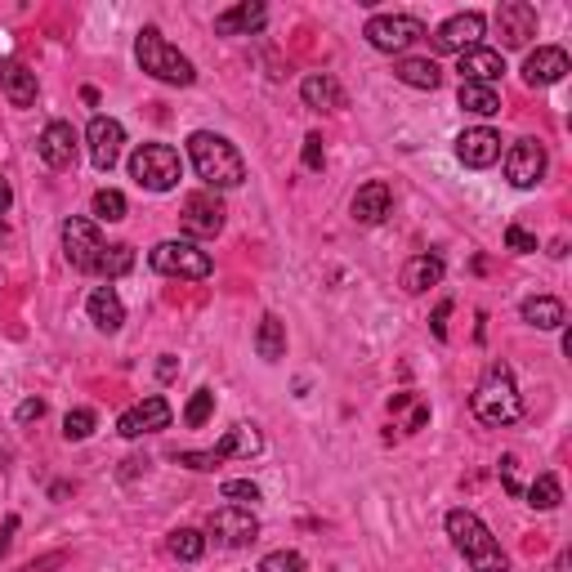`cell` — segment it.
<instances>
[{
	"instance_id": "5b68a950",
	"label": "cell",
	"mask_w": 572,
	"mask_h": 572,
	"mask_svg": "<svg viewBox=\"0 0 572 572\" xmlns=\"http://www.w3.org/2000/svg\"><path fill=\"white\" fill-rule=\"evenodd\" d=\"M179 175H184V161H179V152L170 143H139L130 152V179L139 188H148V193H170L179 184Z\"/></svg>"
},
{
	"instance_id": "9a60e30c",
	"label": "cell",
	"mask_w": 572,
	"mask_h": 572,
	"mask_svg": "<svg viewBox=\"0 0 572 572\" xmlns=\"http://www.w3.org/2000/svg\"><path fill=\"white\" fill-rule=\"evenodd\" d=\"M456 157H461L470 170L497 166V161H501V135H497V130H488V126L465 130V135L456 139Z\"/></svg>"
},
{
	"instance_id": "3957f363",
	"label": "cell",
	"mask_w": 572,
	"mask_h": 572,
	"mask_svg": "<svg viewBox=\"0 0 572 572\" xmlns=\"http://www.w3.org/2000/svg\"><path fill=\"white\" fill-rule=\"evenodd\" d=\"M474 416L483 425H514L523 416V398L514 389V371L505 362H492L488 376L474 389Z\"/></svg>"
},
{
	"instance_id": "d6a6232c",
	"label": "cell",
	"mask_w": 572,
	"mask_h": 572,
	"mask_svg": "<svg viewBox=\"0 0 572 572\" xmlns=\"http://www.w3.org/2000/svg\"><path fill=\"white\" fill-rule=\"evenodd\" d=\"M559 501H564V488H559L555 474H537V483L528 488V505H532V510H555Z\"/></svg>"
},
{
	"instance_id": "2e32d148",
	"label": "cell",
	"mask_w": 572,
	"mask_h": 572,
	"mask_svg": "<svg viewBox=\"0 0 572 572\" xmlns=\"http://www.w3.org/2000/svg\"><path fill=\"white\" fill-rule=\"evenodd\" d=\"M568 72H572L568 50H559V45H541V50H532L523 59V81L528 85H559Z\"/></svg>"
},
{
	"instance_id": "8992f818",
	"label": "cell",
	"mask_w": 572,
	"mask_h": 572,
	"mask_svg": "<svg viewBox=\"0 0 572 572\" xmlns=\"http://www.w3.org/2000/svg\"><path fill=\"white\" fill-rule=\"evenodd\" d=\"M148 264L157 273H166V278H188V282H202L211 278V255L202 251L197 242H188V237H170V242H157L148 251Z\"/></svg>"
},
{
	"instance_id": "d6986e66",
	"label": "cell",
	"mask_w": 572,
	"mask_h": 572,
	"mask_svg": "<svg viewBox=\"0 0 572 572\" xmlns=\"http://www.w3.org/2000/svg\"><path fill=\"white\" fill-rule=\"evenodd\" d=\"M41 161L54 170H68L76 161V130L68 121H50V126L41 130Z\"/></svg>"
},
{
	"instance_id": "83f0119b",
	"label": "cell",
	"mask_w": 572,
	"mask_h": 572,
	"mask_svg": "<svg viewBox=\"0 0 572 572\" xmlns=\"http://www.w3.org/2000/svg\"><path fill=\"white\" fill-rule=\"evenodd\" d=\"M456 103H461L465 112H474V117H497V112H501L497 85H470V81H461V90H456Z\"/></svg>"
},
{
	"instance_id": "f6af8a7d",
	"label": "cell",
	"mask_w": 572,
	"mask_h": 572,
	"mask_svg": "<svg viewBox=\"0 0 572 572\" xmlns=\"http://www.w3.org/2000/svg\"><path fill=\"white\" fill-rule=\"evenodd\" d=\"M14 528H18V519H9L5 523V532H0V559L9 555V546H14Z\"/></svg>"
},
{
	"instance_id": "7a4b0ae2",
	"label": "cell",
	"mask_w": 572,
	"mask_h": 572,
	"mask_svg": "<svg viewBox=\"0 0 572 572\" xmlns=\"http://www.w3.org/2000/svg\"><path fill=\"white\" fill-rule=\"evenodd\" d=\"M447 537L465 555V564L474 572H510V559L497 546V537L488 532V523L474 510H447Z\"/></svg>"
},
{
	"instance_id": "6da1fadb",
	"label": "cell",
	"mask_w": 572,
	"mask_h": 572,
	"mask_svg": "<svg viewBox=\"0 0 572 572\" xmlns=\"http://www.w3.org/2000/svg\"><path fill=\"white\" fill-rule=\"evenodd\" d=\"M188 161H193L197 179H202L206 188H237L246 179L242 152L224 135H215V130H197V135L188 139Z\"/></svg>"
},
{
	"instance_id": "bcb514c9",
	"label": "cell",
	"mask_w": 572,
	"mask_h": 572,
	"mask_svg": "<svg viewBox=\"0 0 572 572\" xmlns=\"http://www.w3.org/2000/svg\"><path fill=\"white\" fill-rule=\"evenodd\" d=\"M14 206V188H9V179H0V215Z\"/></svg>"
},
{
	"instance_id": "ee69618b",
	"label": "cell",
	"mask_w": 572,
	"mask_h": 572,
	"mask_svg": "<svg viewBox=\"0 0 572 572\" xmlns=\"http://www.w3.org/2000/svg\"><path fill=\"white\" fill-rule=\"evenodd\" d=\"M447 313H452V304L443 300V304L434 309V336H438V340H447Z\"/></svg>"
},
{
	"instance_id": "ba28073f",
	"label": "cell",
	"mask_w": 572,
	"mask_h": 572,
	"mask_svg": "<svg viewBox=\"0 0 572 572\" xmlns=\"http://www.w3.org/2000/svg\"><path fill=\"white\" fill-rule=\"evenodd\" d=\"M255 537H260V519H255L246 505H224V510H215L211 519H206V541H215V546L242 550V546H251Z\"/></svg>"
},
{
	"instance_id": "9c48e42d",
	"label": "cell",
	"mask_w": 572,
	"mask_h": 572,
	"mask_svg": "<svg viewBox=\"0 0 572 572\" xmlns=\"http://www.w3.org/2000/svg\"><path fill=\"white\" fill-rule=\"evenodd\" d=\"M103 233H99V224L94 219H81V215H72V219H63V251H68V264L72 269H81V273H94V264H99V251H103Z\"/></svg>"
},
{
	"instance_id": "60d3db41",
	"label": "cell",
	"mask_w": 572,
	"mask_h": 572,
	"mask_svg": "<svg viewBox=\"0 0 572 572\" xmlns=\"http://www.w3.org/2000/svg\"><path fill=\"white\" fill-rule=\"evenodd\" d=\"M501 479H505V492H510V497H523V488H519V461H514V456H501Z\"/></svg>"
},
{
	"instance_id": "f546056e",
	"label": "cell",
	"mask_w": 572,
	"mask_h": 572,
	"mask_svg": "<svg viewBox=\"0 0 572 572\" xmlns=\"http://www.w3.org/2000/svg\"><path fill=\"white\" fill-rule=\"evenodd\" d=\"M394 76L403 85H412V90H438V81H443V72H438L434 59H398Z\"/></svg>"
},
{
	"instance_id": "ac0fdd59",
	"label": "cell",
	"mask_w": 572,
	"mask_h": 572,
	"mask_svg": "<svg viewBox=\"0 0 572 572\" xmlns=\"http://www.w3.org/2000/svg\"><path fill=\"white\" fill-rule=\"evenodd\" d=\"M389 206H394V188H389L385 179H371V184H362L354 193L349 215H354L358 224H380V219L389 215Z\"/></svg>"
},
{
	"instance_id": "8d00e7d4",
	"label": "cell",
	"mask_w": 572,
	"mask_h": 572,
	"mask_svg": "<svg viewBox=\"0 0 572 572\" xmlns=\"http://www.w3.org/2000/svg\"><path fill=\"white\" fill-rule=\"evenodd\" d=\"M260 572H309V564L295 550H273V555L260 559Z\"/></svg>"
},
{
	"instance_id": "ffe728a7",
	"label": "cell",
	"mask_w": 572,
	"mask_h": 572,
	"mask_svg": "<svg viewBox=\"0 0 572 572\" xmlns=\"http://www.w3.org/2000/svg\"><path fill=\"white\" fill-rule=\"evenodd\" d=\"M264 23H269V9H264L260 0H242V5L224 9V14L215 18V32L219 36H251V32H260Z\"/></svg>"
},
{
	"instance_id": "484cf974",
	"label": "cell",
	"mask_w": 572,
	"mask_h": 572,
	"mask_svg": "<svg viewBox=\"0 0 572 572\" xmlns=\"http://www.w3.org/2000/svg\"><path fill=\"white\" fill-rule=\"evenodd\" d=\"M523 322L537 331H559L568 322V313L555 295H532V300H523Z\"/></svg>"
},
{
	"instance_id": "4dcf8cb0",
	"label": "cell",
	"mask_w": 572,
	"mask_h": 572,
	"mask_svg": "<svg viewBox=\"0 0 572 572\" xmlns=\"http://www.w3.org/2000/svg\"><path fill=\"white\" fill-rule=\"evenodd\" d=\"M135 269V251H130L126 242H112V246H103L99 251V264H94V273H99V278H126V273Z\"/></svg>"
},
{
	"instance_id": "e0dca14e",
	"label": "cell",
	"mask_w": 572,
	"mask_h": 572,
	"mask_svg": "<svg viewBox=\"0 0 572 572\" xmlns=\"http://www.w3.org/2000/svg\"><path fill=\"white\" fill-rule=\"evenodd\" d=\"M219 228H224V206L215 202L211 193H193L184 202V233H188V242L193 237H215Z\"/></svg>"
},
{
	"instance_id": "f1b7e54d",
	"label": "cell",
	"mask_w": 572,
	"mask_h": 572,
	"mask_svg": "<svg viewBox=\"0 0 572 572\" xmlns=\"http://www.w3.org/2000/svg\"><path fill=\"white\" fill-rule=\"evenodd\" d=\"M255 354L264 362H278L286 358V322L273 318V313H264L260 318V331H255Z\"/></svg>"
},
{
	"instance_id": "44dd1931",
	"label": "cell",
	"mask_w": 572,
	"mask_h": 572,
	"mask_svg": "<svg viewBox=\"0 0 572 572\" xmlns=\"http://www.w3.org/2000/svg\"><path fill=\"white\" fill-rule=\"evenodd\" d=\"M300 99L309 103V108H318V112H340L349 103L345 90H340V81H336V76H327V72L304 76V81H300Z\"/></svg>"
},
{
	"instance_id": "7402d4cb",
	"label": "cell",
	"mask_w": 572,
	"mask_h": 572,
	"mask_svg": "<svg viewBox=\"0 0 572 572\" xmlns=\"http://www.w3.org/2000/svg\"><path fill=\"white\" fill-rule=\"evenodd\" d=\"M0 90L14 108H32L36 103V72H27L18 59H0Z\"/></svg>"
},
{
	"instance_id": "ab89813d",
	"label": "cell",
	"mask_w": 572,
	"mask_h": 572,
	"mask_svg": "<svg viewBox=\"0 0 572 572\" xmlns=\"http://www.w3.org/2000/svg\"><path fill=\"white\" fill-rule=\"evenodd\" d=\"M224 497L228 501H260V488L251 479H228L224 483Z\"/></svg>"
},
{
	"instance_id": "b9f144b4",
	"label": "cell",
	"mask_w": 572,
	"mask_h": 572,
	"mask_svg": "<svg viewBox=\"0 0 572 572\" xmlns=\"http://www.w3.org/2000/svg\"><path fill=\"white\" fill-rule=\"evenodd\" d=\"M322 161H327V152H322V135H309V139H304V166L322 170Z\"/></svg>"
},
{
	"instance_id": "d590c367",
	"label": "cell",
	"mask_w": 572,
	"mask_h": 572,
	"mask_svg": "<svg viewBox=\"0 0 572 572\" xmlns=\"http://www.w3.org/2000/svg\"><path fill=\"white\" fill-rule=\"evenodd\" d=\"M211 412H215V389H197V394H193V403L184 407V425L202 429L206 421H211Z\"/></svg>"
},
{
	"instance_id": "f35d334b",
	"label": "cell",
	"mask_w": 572,
	"mask_h": 572,
	"mask_svg": "<svg viewBox=\"0 0 572 572\" xmlns=\"http://www.w3.org/2000/svg\"><path fill=\"white\" fill-rule=\"evenodd\" d=\"M505 246H510L514 255H532V251H537V237L523 233L519 224H510V228H505Z\"/></svg>"
},
{
	"instance_id": "e575fe53",
	"label": "cell",
	"mask_w": 572,
	"mask_h": 572,
	"mask_svg": "<svg viewBox=\"0 0 572 572\" xmlns=\"http://www.w3.org/2000/svg\"><path fill=\"white\" fill-rule=\"evenodd\" d=\"M94 425H99V416H94L90 407H76V412L63 416V438H68V443H85V438L94 434Z\"/></svg>"
},
{
	"instance_id": "30bf717a",
	"label": "cell",
	"mask_w": 572,
	"mask_h": 572,
	"mask_svg": "<svg viewBox=\"0 0 572 572\" xmlns=\"http://www.w3.org/2000/svg\"><path fill=\"white\" fill-rule=\"evenodd\" d=\"M483 32H488V18L479 9H465V14H452L443 27L434 32V50L438 54H465V50H479Z\"/></svg>"
},
{
	"instance_id": "836d02e7",
	"label": "cell",
	"mask_w": 572,
	"mask_h": 572,
	"mask_svg": "<svg viewBox=\"0 0 572 572\" xmlns=\"http://www.w3.org/2000/svg\"><path fill=\"white\" fill-rule=\"evenodd\" d=\"M94 219H103V224L126 219V197H121L117 188H99V193H94Z\"/></svg>"
},
{
	"instance_id": "74e56055",
	"label": "cell",
	"mask_w": 572,
	"mask_h": 572,
	"mask_svg": "<svg viewBox=\"0 0 572 572\" xmlns=\"http://www.w3.org/2000/svg\"><path fill=\"white\" fill-rule=\"evenodd\" d=\"M175 461L188 465V470H197V474H211V470H219V461H224V456L211 447V452H175Z\"/></svg>"
},
{
	"instance_id": "7dc6e473",
	"label": "cell",
	"mask_w": 572,
	"mask_h": 572,
	"mask_svg": "<svg viewBox=\"0 0 572 572\" xmlns=\"http://www.w3.org/2000/svg\"><path fill=\"white\" fill-rule=\"evenodd\" d=\"M568 568H572V559H568V555H559V572H568Z\"/></svg>"
},
{
	"instance_id": "4fadbf2b",
	"label": "cell",
	"mask_w": 572,
	"mask_h": 572,
	"mask_svg": "<svg viewBox=\"0 0 572 572\" xmlns=\"http://www.w3.org/2000/svg\"><path fill=\"white\" fill-rule=\"evenodd\" d=\"M497 27H501V45L505 50H519L537 36V9L528 0H505L497 9Z\"/></svg>"
},
{
	"instance_id": "8fae6325",
	"label": "cell",
	"mask_w": 572,
	"mask_h": 572,
	"mask_svg": "<svg viewBox=\"0 0 572 572\" xmlns=\"http://www.w3.org/2000/svg\"><path fill=\"white\" fill-rule=\"evenodd\" d=\"M546 175V148L537 139H514L505 152V179L514 188H537Z\"/></svg>"
},
{
	"instance_id": "603a6c76",
	"label": "cell",
	"mask_w": 572,
	"mask_h": 572,
	"mask_svg": "<svg viewBox=\"0 0 572 572\" xmlns=\"http://www.w3.org/2000/svg\"><path fill=\"white\" fill-rule=\"evenodd\" d=\"M85 309H90V322L99 331H121V322H126V304H121V295L112 291V286H94L90 300H85Z\"/></svg>"
},
{
	"instance_id": "52a82bcc",
	"label": "cell",
	"mask_w": 572,
	"mask_h": 572,
	"mask_svg": "<svg viewBox=\"0 0 572 572\" xmlns=\"http://www.w3.org/2000/svg\"><path fill=\"white\" fill-rule=\"evenodd\" d=\"M362 36H367V45L380 54H407L425 36V23L412 14H376V18H367Z\"/></svg>"
},
{
	"instance_id": "4316f807",
	"label": "cell",
	"mask_w": 572,
	"mask_h": 572,
	"mask_svg": "<svg viewBox=\"0 0 572 572\" xmlns=\"http://www.w3.org/2000/svg\"><path fill=\"white\" fill-rule=\"evenodd\" d=\"M260 447H264L260 429H255V425H233V429H228V434L215 443V452L224 456V461H228V456H242V461H251Z\"/></svg>"
},
{
	"instance_id": "7bdbcfd3",
	"label": "cell",
	"mask_w": 572,
	"mask_h": 572,
	"mask_svg": "<svg viewBox=\"0 0 572 572\" xmlns=\"http://www.w3.org/2000/svg\"><path fill=\"white\" fill-rule=\"evenodd\" d=\"M41 416H45V403H41V398H27V403L18 407V425H32V421H41Z\"/></svg>"
},
{
	"instance_id": "1f68e13d",
	"label": "cell",
	"mask_w": 572,
	"mask_h": 572,
	"mask_svg": "<svg viewBox=\"0 0 572 572\" xmlns=\"http://www.w3.org/2000/svg\"><path fill=\"white\" fill-rule=\"evenodd\" d=\"M166 546H170V555H175L179 564H197V559L206 555V532H197V528H175Z\"/></svg>"
},
{
	"instance_id": "277c9868",
	"label": "cell",
	"mask_w": 572,
	"mask_h": 572,
	"mask_svg": "<svg viewBox=\"0 0 572 572\" xmlns=\"http://www.w3.org/2000/svg\"><path fill=\"white\" fill-rule=\"evenodd\" d=\"M135 59H139V68L148 72L152 81H166V85H193L197 81V68L157 32V27H143V32H139Z\"/></svg>"
},
{
	"instance_id": "7c38bea8",
	"label": "cell",
	"mask_w": 572,
	"mask_h": 572,
	"mask_svg": "<svg viewBox=\"0 0 572 572\" xmlns=\"http://www.w3.org/2000/svg\"><path fill=\"white\" fill-rule=\"evenodd\" d=\"M170 425V403L161 394H148L143 403H135L130 412H121L117 434L121 438H143V434H157V429Z\"/></svg>"
},
{
	"instance_id": "d4e9b609",
	"label": "cell",
	"mask_w": 572,
	"mask_h": 572,
	"mask_svg": "<svg viewBox=\"0 0 572 572\" xmlns=\"http://www.w3.org/2000/svg\"><path fill=\"white\" fill-rule=\"evenodd\" d=\"M443 282V260L438 255H412L403 264V291L407 295H425L429 286Z\"/></svg>"
},
{
	"instance_id": "cb8c5ba5",
	"label": "cell",
	"mask_w": 572,
	"mask_h": 572,
	"mask_svg": "<svg viewBox=\"0 0 572 572\" xmlns=\"http://www.w3.org/2000/svg\"><path fill=\"white\" fill-rule=\"evenodd\" d=\"M501 72H505V59H501V50H465L461 54V81H470V85H497L501 81Z\"/></svg>"
},
{
	"instance_id": "5bb4252c",
	"label": "cell",
	"mask_w": 572,
	"mask_h": 572,
	"mask_svg": "<svg viewBox=\"0 0 572 572\" xmlns=\"http://www.w3.org/2000/svg\"><path fill=\"white\" fill-rule=\"evenodd\" d=\"M85 139H90V161L99 170H112L121 161V143H126V130H121V121L112 117H94L90 130H85Z\"/></svg>"
}]
</instances>
